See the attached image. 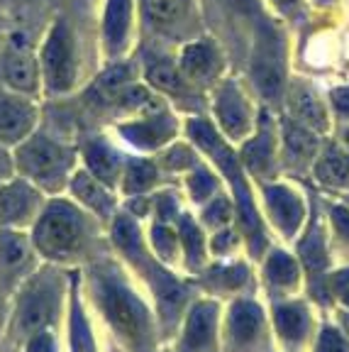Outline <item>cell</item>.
<instances>
[{"mask_svg":"<svg viewBox=\"0 0 349 352\" xmlns=\"http://www.w3.org/2000/svg\"><path fill=\"white\" fill-rule=\"evenodd\" d=\"M39 74L42 91L47 96L69 94L76 86L78 76V50L76 34L66 17H56L49 32L39 47Z\"/></svg>","mask_w":349,"mask_h":352,"instance_id":"6da1fadb","label":"cell"},{"mask_svg":"<svg viewBox=\"0 0 349 352\" xmlns=\"http://www.w3.org/2000/svg\"><path fill=\"white\" fill-rule=\"evenodd\" d=\"M88 237V223L74 206L49 204L34 228V245L42 254L54 259H66L81 252Z\"/></svg>","mask_w":349,"mask_h":352,"instance_id":"7a4b0ae2","label":"cell"},{"mask_svg":"<svg viewBox=\"0 0 349 352\" xmlns=\"http://www.w3.org/2000/svg\"><path fill=\"white\" fill-rule=\"evenodd\" d=\"M17 166L44 188H59L66 171L71 169V152L47 135L32 132L17 147Z\"/></svg>","mask_w":349,"mask_h":352,"instance_id":"3957f363","label":"cell"},{"mask_svg":"<svg viewBox=\"0 0 349 352\" xmlns=\"http://www.w3.org/2000/svg\"><path fill=\"white\" fill-rule=\"evenodd\" d=\"M0 83L22 96L37 98L42 91V74H39V50L25 32L15 30L8 34L3 52H0Z\"/></svg>","mask_w":349,"mask_h":352,"instance_id":"277c9868","label":"cell"},{"mask_svg":"<svg viewBox=\"0 0 349 352\" xmlns=\"http://www.w3.org/2000/svg\"><path fill=\"white\" fill-rule=\"evenodd\" d=\"M100 301L108 318L122 336L139 340L147 333V311L122 284L113 279H100Z\"/></svg>","mask_w":349,"mask_h":352,"instance_id":"5b68a950","label":"cell"},{"mask_svg":"<svg viewBox=\"0 0 349 352\" xmlns=\"http://www.w3.org/2000/svg\"><path fill=\"white\" fill-rule=\"evenodd\" d=\"M251 76L267 98H278L284 88V44L273 28L264 25L251 56Z\"/></svg>","mask_w":349,"mask_h":352,"instance_id":"8992f818","label":"cell"},{"mask_svg":"<svg viewBox=\"0 0 349 352\" xmlns=\"http://www.w3.org/2000/svg\"><path fill=\"white\" fill-rule=\"evenodd\" d=\"M39 110L34 98L0 83V144H20L37 125Z\"/></svg>","mask_w":349,"mask_h":352,"instance_id":"52a82bcc","label":"cell"},{"mask_svg":"<svg viewBox=\"0 0 349 352\" xmlns=\"http://www.w3.org/2000/svg\"><path fill=\"white\" fill-rule=\"evenodd\" d=\"M39 206V193L27 182H10L0 188V223L15 226L32 218Z\"/></svg>","mask_w":349,"mask_h":352,"instance_id":"ba28073f","label":"cell"},{"mask_svg":"<svg viewBox=\"0 0 349 352\" xmlns=\"http://www.w3.org/2000/svg\"><path fill=\"white\" fill-rule=\"evenodd\" d=\"M52 284L47 279L34 281L32 286L25 294V301H22L20 311V325L25 330H37L39 325H44L52 318V311H54V298H52Z\"/></svg>","mask_w":349,"mask_h":352,"instance_id":"9c48e42d","label":"cell"},{"mask_svg":"<svg viewBox=\"0 0 349 352\" xmlns=\"http://www.w3.org/2000/svg\"><path fill=\"white\" fill-rule=\"evenodd\" d=\"M218 118L223 122L225 132L232 138H240L249 130V113L242 94L237 91L235 83H225L218 96Z\"/></svg>","mask_w":349,"mask_h":352,"instance_id":"30bf717a","label":"cell"},{"mask_svg":"<svg viewBox=\"0 0 349 352\" xmlns=\"http://www.w3.org/2000/svg\"><path fill=\"white\" fill-rule=\"evenodd\" d=\"M132 20V0H108L105 8V22H103V37L105 47L110 54H120L127 42Z\"/></svg>","mask_w":349,"mask_h":352,"instance_id":"8fae6325","label":"cell"},{"mask_svg":"<svg viewBox=\"0 0 349 352\" xmlns=\"http://www.w3.org/2000/svg\"><path fill=\"white\" fill-rule=\"evenodd\" d=\"M120 130L130 142L139 144V147H157L174 132V120L169 116H152L147 120L122 125Z\"/></svg>","mask_w":349,"mask_h":352,"instance_id":"7c38bea8","label":"cell"},{"mask_svg":"<svg viewBox=\"0 0 349 352\" xmlns=\"http://www.w3.org/2000/svg\"><path fill=\"white\" fill-rule=\"evenodd\" d=\"M291 110L303 125L313 127V130H325L328 120H325V110H322L317 96L306 86H293L291 88Z\"/></svg>","mask_w":349,"mask_h":352,"instance_id":"4fadbf2b","label":"cell"},{"mask_svg":"<svg viewBox=\"0 0 349 352\" xmlns=\"http://www.w3.org/2000/svg\"><path fill=\"white\" fill-rule=\"evenodd\" d=\"M267 201L269 208L276 215V223L284 228L286 232H293L300 226V218H303V208H300V201L291 191L281 186L267 188Z\"/></svg>","mask_w":349,"mask_h":352,"instance_id":"5bb4252c","label":"cell"},{"mask_svg":"<svg viewBox=\"0 0 349 352\" xmlns=\"http://www.w3.org/2000/svg\"><path fill=\"white\" fill-rule=\"evenodd\" d=\"M181 69H183L185 76L191 78H210L218 69V61H215V50L207 42H193L188 44L181 54Z\"/></svg>","mask_w":349,"mask_h":352,"instance_id":"9a60e30c","label":"cell"},{"mask_svg":"<svg viewBox=\"0 0 349 352\" xmlns=\"http://www.w3.org/2000/svg\"><path fill=\"white\" fill-rule=\"evenodd\" d=\"M30 264V248L17 232H0V274L15 276Z\"/></svg>","mask_w":349,"mask_h":352,"instance_id":"2e32d148","label":"cell"},{"mask_svg":"<svg viewBox=\"0 0 349 352\" xmlns=\"http://www.w3.org/2000/svg\"><path fill=\"white\" fill-rule=\"evenodd\" d=\"M142 8L147 22L157 30L174 28L185 15V0H142Z\"/></svg>","mask_w":349,"mask_h":352,"instance_id":"e0dca14e","label":"cell"},{"mask_svg":"<svg viewBox=\"0 0 349 352\" xmlns=\"http://www.w3.org/2000/svg\"><path fill=\"white\" fill-rule=\"evenodd\" d=\"M86 160L88 166H91V174L98 179V182H115V176H117V166H120V160H117V154L103 142H91L86 147Z\"/></svg>","mask_w":349,"mask_h":352,"instance_id":"ac0fdd59","label":"cell"},{"mask_svg":"<svg viewBox=\"0 0 349 352\" xmlns=\"http://www.w3.org/2000/svg\"><path fill=\"white\" fill-rule=\"evenodd\" d=\"M74 191H76V196L81 198L83 204L91 206L93 210H98L100 215L110 213V196L100 188L98 179L93 174H88V171L76 174V179H74Z\"/></svg>","mask_w":349,"mask_h":352,"instance_id":"d6986e66","label":"cell"},{"mask_svg":"<svg viewBox=\"0 0 349 352\" xmlns=\"http://www.w3.org/2000/svg\"><path fill=\"white\" fill-rule=\"evenodd\" d=\"M147 78L154 88L166 91V94H183L185 81L181 78L179 69L171 61L164 59H152L147 64Z\"/></svg>","mask_w":349,"mask_h":352,"instance_id":"ffe728a7","label":"cell"},{"mask_svg":"<svg viewBox=\"0 0 349 352\" xmlns=\"http://www.w3.org/2000/svg\"><path fill=\"white\" fill-rule=\"evenodd\" d=\"M229 323H232V336L237 340H251L259 333V328H262V314H259V308L254 303L240 301L232 308Z\"/></svg>","mask_w":349,"mask_h":352,"instance_id":"44dd1931","label":"cell"},{"mask_svg":"<svg viewBox=\"0 0 349 352\" xmlns=\"http://www.w3.org/2000/svg\"><path fill=\"white\" fill-rule=\"evenodd\" d=\"M317 176L325 184H335V186H349V157L342 154L339 149H328V154L317 164Z\"/></svg>","mask_w":349,"mask_h":352,"instance_id":"7402d4cb","label":"cell"},{"mask_svg":"<svg viewBox=\"0 0 349 352\" xmlns=\"http://www.w3.org/2000/svg\"><path fill=\"white\" fill-rule=\"evenodd\" d=\"M213 323H215V308L210 303H201L193 311L191 320H188V345L191 347H201L203 342H207L210 333H213Z\"/></svg>","mask_w":349,"mask_h":352,"instance_id":"603a6c76","label":"cell"},{"mask_svg":"<svg viewBox=\"0 0 349 352\" xmlns=\"http://www.w3.org/2000/svg\"><path fill=\"white\" fill-rule=\"evenodd\" d=\"M286 147H289V152L293 154L295 160H311L317 147L315 135L303 125H298V122H289L286 125Z\"/></svg>","mask_w":349,"mask_h":352,"instance_id":"cb8c5ba5","label":"cell"},{"mask_svg":"<svg viewBox=\"0 0 349 352\" xmlns=\"http://www.w3.org/2000/svg\"><path fill=\"white\" fill-rule=\"evenodd\" d=\"M276 325L281 330V336L289 338V340H298L306 330V314L300 306H286L278 308L276 314Z\"/></svg>","mask_w":349,"mask_h":352,"instance_id":"d4e9b609","label":"cell"},{"mask_svg":"<svg viewBox=\"0 0 349 352\" xmlns=\"http://www.w3.org/2000/svg\"><path fill=\"white\" fill-rule=\"evenodd\" d=\"M154 176H157V171H154V166L149 164V162L144 160H132L130 164H127V191L130 193H139L144 191L147 186H152Z\"/></svg>","mask_w":349,"mask_h":352,"instance_id":"484cf974","label":"cell"},{"mask_svg":"<svg viewBox=\"0 0 349 352\" xmlns=\"http://www.w3.org/2000/svg\"><path fill=\"white\" fill-rule=\"evenodd\" d=\"M300 254H303V262H306V267L311 272H320L328 267V254H325V248H322V240L317 232H311V235L303 240Z\"/></svg>","mask_w":349,"mask_h":352,"instance_id":"4316f807","label":"cell"},{"mask_svg":"<svg viewBox=\"0 0 349 352\" xmlns=\"http://www.w3.org/2000/svg\"><path fill=\"white\" fill-rule=\"evenodd\" d=\"M269 276L276 284H293L298 272H295V262L284 252H273V257L269 259Z\"/></svg>","mask_w":349,"mask_h":352,"instance_id":"83f0119b","label":"cell"},{"mask_svg":"<svg viewBox=\"0 0 349 352\" xmlns=\"http://www.w3.org/2000/svg\"><path fill=\"white\" fill-rule=\"evenodd\" d=\"M269 152H271V147H269V140L267 135H262V138H254V142H249L245 147V160L247 164L251 166V169H264L269 162Z\"/></svg>","mask_w":349,"mask_h":352,"instance_id":"f1b7e54d","label":"cell"},{"mask_svg":"<svg viewBox=\"0 0 349 352\" xmlns=\"http://www.w3.org/2000/svg\"><path fill=\"white\" fill-rule=\"evenodd\" d=\"M181 237H183L185 250H188L191 259L201 257V252H203V237H201V232H198V228L193 226V223L188 218L181 220Z\"/></svg>","mask_w":349,"mask_h":352,"instance_id":"f546056e","label":"cell"},{"mask_svg":"<svg viewBox=\"0 0 349 352\" xmlns=\"http://www.w3.org/2000/svg\"><path fill=\"white\" fill-rule=\"evenodd\" d=\"M215 188V182L213 176L207 174V171H198V174H193L191 179V191H193V198H198V201H203L205 196H210Z\"/></svg>","mask_w":349,"mask_h":352,"instance_id":"4dcf8cb0","label":"cell"},{"mask_svg":"<svg viewBox=\"0 0 349 352\" xmlns=\"http://www.w3.org/2000/svg\"><path fill=\"white\" fill-rule=\"evenodd\" d=\"M317 352H349V345L344 342V338L335 330H325L320 338V345H317Z\"/></svg>","mask_w":349,"mask_h":352,"instance_id":"1f68e13d","label":"cell"},{"mask_svg":"<svg viewBox=\"0 0 349 352\" xmlns=\"http://www.w3.org/2000/svg\"><path fill=\"white\" fill-rule=\"evenodd\" d=\"M154 245H157L159 252L164 254V257H171V250H174V245H176V235L166 230L164 226L154 228Z\"/></svg>","mask_w":349,"mask_h":352,"instance_id":"d6a6232c","label":"cell"},{"mask_svg":"<svg viewBox=\"0 0 349 352\" xmlns=\"http://www.w3.org/2000/svg\"><path fill=\"white\" fill-rule=\"evenodd\" d=\"M74 340H76V352H93L91 336H88L81 311H76V336H74Z\"/></svg>","mask_w":349,"mask_h":352,"instance_id":"836d02e7","label":"cell"},{"mask_svg":"<svg viewBox=\"0 0 349 352\" xmlns=\"http://www.w3.org/2000/svg\"><path fill=\"white\" fill-rule=\"evenodd\" d=\"M227 218H229V204L223 201V198H218L213 208H207V220H210V223H223V220H227Z\"/></svg>","mask_w":349,"mask_h":352,"instance_id":"e575fe53","label":"cell"},{"mask_svg":"<svg viewBox=\"0 0 349 352\" xmlns=\"http://www.w3.org/2000/svg\"><path fill=\"white\" fill-rule=\"evenodd\" d=\"M333 220H335V226H337V230L349 240V210L339 208V206L337 208H333Z\"/></svg>","mask_w":349,"mask_h":352,"instance_id":"d590c367","label":"cell"},{"mask_svg":"<svg viewBox=\"0 0 349 352\" xmlns=\"http://www.w3.org/2000/svg\"><path fill=\"white\" fill-rule=\"evenodd\" d=\"M333 100H335V105H337V110L349 113V88H337L333 94Z\"/></svg>","mask_w":349,"mask_h":352,"instance_id":"8d00e7d4","label":"cell"},{"mask_svg":"<svg viewBox=\"0 0 349 352\" xmlns=\"http://www.w3.org/2000/svg\"><path fill=\"white\" fill-rule=\"evenodd\" d=\"M229 3L240 12H247V15H251V12L257 10V0H229Z\"/></svg>","mask_w":349,"mask_h":352,"instance_id":"74e56055","label":"cell"},{"mask_svg":"<svg viewBox=\"0 0 349 352\" xmlns=\"http://www.w3.org/2000/svg\"><path fill=\"white\" fill-rule=\"evenodd\" d=\"M10 174V160H8V154L3 152V144H0V182Z\"/></svg>","mask_w":349,"mask_h":352,"instance_id":"f35d334b","label":"cell"},{"mask_svg":"<svg viewBox=\"0 0 349 352\" xmlns=\"http://www.w3.org/2000/svg\"><path fill=\"white\" fill-rule=\"evenodd\" d=\"M32 352H52L49 340H47V338H39V340L32 345Z\"/></svg>","mask_w":349,"mask_h":352,"instance_id":"ab89813d","label":"cell"},{"mask_svg":"<svg viewBox=\"0 0 349 352\" xmlns=\"http://www.w3.org/2000/svg\"><path fill=\"white\" fill-rule=\"evenodd\" d=\"M273 3H276V6L281 8V10H291V8H293L295 3H298V0H273Z\"/></svg>","mask_w":349,"mask_h":352,"instance_id":"60d3db41","label":"cell"},{"mask_svg":"<svg viewBox=\"0 0 349 352\" xmlns=\"http://www.w3.org/2000/svg\"><path fill=\"white\" fill-rule=\"evenodd\" d=\"M8 34H5V28H3V15H0V52H3V44H5Z\"/></svg>","mask_w":349,"mask_h":352,"instance_id":"b9f144b4","label":"cell"},{"mask_svg":"<svg viewBox=\"0 0 349 352\" xmlns=\"http://www.w3.org/2000/svg\"><path fill=\"white\" fill-rule=\"evenodd\" d=\"M344 325H347V330H349V316H347V318H344Z\"/></svg>","mask_w":349,"mask_h":352,"instance_id":"7bdbcfd3","label":"cell"},{"mask_svg":"<svg viewBox=\"0 0 349 352\" xmlns=\"http://www.w3.org/2000/svg\"><path fill=\"white\" fill-rule=\"evenodd\" d=\"M344 138H347V142H349V130H347V132H344Z\"/></svg>","mask_w":349,"mask_h":352,"instance_id":"ee69618b","label":"cell"},{"mask_svg":"<svg viewBox=\"0 0 349 352\" xmlns=\"http://www.w3.org/2000/svg\"><path fill=\"white\" fill-rule=\"evenodd\" d=\"M347 303H349V296H347Z\"/></svg>","mask_w":349,"mask_h":352,"instance_id":"f6af8a7d","label":"cell"}]
</instances>
